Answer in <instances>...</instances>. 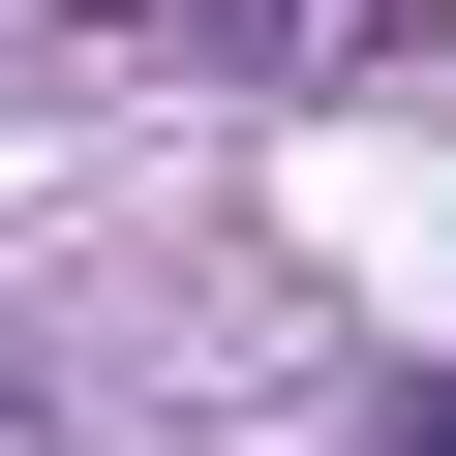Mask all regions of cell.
Returning <instances> with one entry per match:
<instances>
[{
	"mask_svg": "<svg viewBox=\"0 0 456 456\" xmlns=\"http://www.w3.org/2000/svg\"><path fill=\"white\" fill-rule=\"evenodd\" d=\"M365 456H456V395H395V426H365Z\"/></svg>",
	"mask_w": 456,
	"mask_h": 456,
	"instance_id": "cell-1",
	"label": "cell"
}]
</instances>
